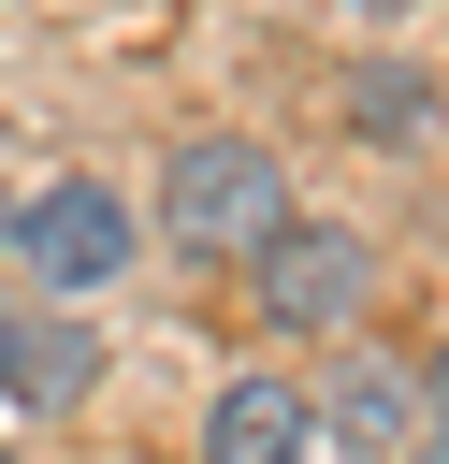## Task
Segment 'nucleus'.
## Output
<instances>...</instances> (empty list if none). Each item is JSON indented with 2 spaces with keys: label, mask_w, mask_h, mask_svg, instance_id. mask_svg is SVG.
<instances>
[{
  "label": "nucleus",
  "mask_w": 449,
  "mask_h": 464,
  "mask_svg": "<svg viewBox=\"0 0 449 464\" xmlns=\"http://www.w3.org/2000/svg\"><path fill=\"white\" fill-rule=\"evenodd\" d=\"M14 319H29V290H0V362H14Z\"/></svg>",
  "instance_id": "9"
},
{
  "label": "nucleus",
  "mask_w": 449,
  "mask_h": 464,
  "mask_svg": "<svg viewBox=\"0 0 449 464\" xmlns=\"http://www.w3.org/2000/svg\"><path fill=\"white\" fill-rule=\"evenodd\" d=\"M188 464H319V392H304V377H275V362L217 377V392H203Z\"/></svg>",
  "instance_id": "4"
},
{
  "label": "nucleus",
  "mask_w": 449,
  "mask_h": 464,
  "mask_svg": "<svg viewBox=\"0 0 449 464\" xmlns=\"http://www.w3.org/2000/svg\"><path fill=\"white\" fill-rule=\"evenodd\" d=\"M246 304H261L275 334H333V348H348V334H362V304H377V232H362V218H304V203H290V218L261 232V261H246Z\"/></svg>",
  "instance_id": "3"
},
{
  "label": "nucleus",
  "mask_w": 449,
  "mask_h": 464,
  "mask_svg": "<svg viewBox=\"0 0 449 464\" xmlns=\"http://www.w3.org/2000/svg\"><path fill=\"white\" fill-rule=\"evenodd\" d=\"M275 218H290V160H275L261 130H188V145L159 160V203H145V232H159L174 261H217V276H246Z\"/></svg>",
  "instance_id": "2"
},
{
  "label": "nucleus",
  "mask_w": 449,
  "mask_h": 464,
  "mask_svg": "<svg viewBox=\"0 0 449 464\" xmlns=\"http://www.w3.org/2000/svg\"><path fill=\"white\" fill-rule=\"evenodd\" d=\"M145 203L116 188V174H43L29 203H14V232H0V276L29 290V304H101V290H130L145 276Z\"/></svg>",
  "instance_id": "1"
},
{
  "label": "nucleus",
  "mask_w": 449,
  "mask_h": 464,
  "mask_svg": "<svg viewBox=\"0 0 449 464\" xmlns=\"http://www.w3.org/2000/svg\"><path fill=\"white\" fill-rule=\"evenodd\" d=\"M406 435H420V362H406V348H348V362L319 377V450L406 464Z\"/></svg>",
  "instance_id": "5"
},
{
  "label": "nucleus",
  "mask_w": 449,
  "mask_h": 464,
  "mask_svg": "<svg viewBox=\"0 0 449 464\" xmlns=\"http://www.w3.org/2000/svg\"><path fill=\"white\" fill-rule=\"evenodd\" d=\"M87 392H101V334H87V304H29V319H14V362H0V406L72 420Z\"/></svg>",
  "instance_id": "7"
},
{
  "label": "nucleus",
  "mask_w": 449,
  "mask_h": 464,
  "mask_svg": "<svg viewBox=\"0 0 449 464\" xmlns=\"http://www.w3.org/2000/svg\"><path fill=\"white\" fill-rule=\"evenodd\" d=\"M406 464H449V348L420 362V435H406Z\"/></svg>",
  "instance_id": "8"
},
{
  "label": "nucleus",
  "mask_w": 449,
  "mask_h": 464,
  "mask_svg": "<svg viewBox=\"0 0 449 464\" xmlns=\"http://www.w3.org/2000/svg\"><path fill=\"white\" fill-rule=\"evenodd\" d=\"M435 116H449V72H420V58H348L333 72V130L377 145V160H420Z\"/></svg>",
  "instance_id": "6"
}]
</instances>
